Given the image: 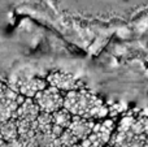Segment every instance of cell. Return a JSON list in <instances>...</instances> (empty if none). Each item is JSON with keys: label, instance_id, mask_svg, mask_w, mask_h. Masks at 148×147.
I'll return each instance as SVG.
<instances>
[{"label": "cell", "instance_id": "cell-2", "mask_svg": "<svg viewBox=\"0 0 148 147\" xmlns=\"http://www.w3.org/2000/svg\"><path fill=\"white\" fill-rule=\"evenodd\" d=\"M25 99L7 83L0 82V122L16 119V113Z\"/></svg>", "mask_w": 148, "mask_h": 147}, {"label": "cell", "instance_id": "cell-6", "mask_svg": "<svg viewBox=\"0 0 148 147\" xmlns=\"http://www.w3.org/2000/svg\"><path fill=\"white\" fill-rule=\"evenodd\" d=\"M114 126V122L112 119L105 120L104 122H97L95 124L92 133L86 138L81 141V147H104L112 138V130Z\"/></svg>", "mask_w": 148, "mask_h": 147}, {"label": "cell", "instance_id": "cell-8", "mask_svg": "<svg viewBox=\"0 0 148 147\" xmlns=\"http://www.w3.org/2000/svg\"><path fill=\"white\" fill-rule=\"evenodd\" d=\"M39 115H40V109H39V107L34 102V99H25V102L20 106L17 113H16L14 120H17V121L35 122Z\"/></svg>", "mask_w": 148, "mask_h": 147}, {"label": "cell", "instance_id": "cell-3", "mask_svg": "<svg viewBox=\"0 0 148 147\" xmlns=\"http://www.w3.org/2000/svg\"><path fill=\"white\" fill-rule=\"evenodd\" d=\"M64 96L65 95L60 90L52 87V86H48L43 91L36 94L34 102L39 107L40 112L52 115L60 111L61 108H64Z\"/></svg>", "mask_w": 148, "mask_h": 147}, {"label": "cell", "instance_id": "cell-15", "mask_svg": "<svg viewBox=\"0 0 148 147\" xmlns=\"http://www.w3.org/2000/svg\"><path fill=\"white\" fill-rule=\"evenodd\" d=\"M0 147H7V142H5V141L3 139L1 134H0Z\"/></svg>", "mask_w": 148, "mask_h": 147}, {"label": "cell", "instance_id": "cell-13", "mask_svg": "<svg viewBox=\"0 0 148 147\" xmlns=\"http://www.w3.org/2000/svg\"><path fill=\"white\" fill-rule=\"evenodd\" d=\"M135 121H136L135 117L131 116V115H130V116H125V117H123V119L120 121V124H118L117 132H118V133H127V132H130Z\"/></svg>", "mask_w": 148, "mask_h": 147}, {"label": "cell", "instance_id": "cell-14", "mask_svg": "<svg viewBox=\"0 0 148 147\" xmlns=\"http://www.w3.org/2000/svg\"><path fill=\"white\" fill-rule=\"evenodd\" d=\"M7 147H25V145H23V142L20 139V138H17V139L12 141V142H8Z\"/></svg>", "mask_w": 148, "mask_h": 147}, {"label": "cell", "instance_id": "cell-1", "mask_svg": "<svg viewBox=\"0 0 148 147\" xmlns=\"http://www.w3.org/2000/svg\"><path fill=\"white\" fill-rule=\"evenodd\" d=\"M64 108L72 116H78L87 120L101 119L109 113L101 99L86 89L65 94Z\"/></svg>", "mask_w": 148, "mask_h": 147}, {"label": "cell", "instance_id": "cell-4", "mask_svg": "<svg viewBox=\"0 0 148 147\" xmlns=\"http://www.w3.org/2000/svg\"><path fill=\"white\" fill-rule=\"evenodd\" d=\"M8 86L20 95H22L23 98L34 99L36 94L48 87V83L46 80L39 77H21L12 80L10 83H8Z\"/></svg>", "mask_w": 148, "mask_h": 147}, {"label": "cell", "instance_id": "cell-9", "mask_svg": "<svg viewBox=\"0 0 148 147\" xmlns=\"http://www.w3.org/2000/svg\"><path fill=\"white\" fill-rule=\"evenodd\" d=\"M0 134L5 142H12L18 138V126L16 120H9L5 122H0Z\"/></svg>", "mask_w": 148, "mask_h": 147}, {"label": "cell", "instance_id": "cell-10", "mask_svg": "<svg viewBox=\"0 0 148 147\" xmlns=\"http://www.w3.org/2000/svg\"><path fill=\"white\" fill-rule=\"evenodd\" d=\"M73 116L66 111L65 108H61L60 111L52 113V121H53V125H57V126L62 128V129H68L72 122Z\"/></svg>", "mask_w": 148, "mask_h": 147}, {"label": "cell", "instance_id": "cell-11", "mask_svg": "<svg viewBox=\"0 0 148 147\" xmlns=\"http://www.w3.org/2000/svg\"><path fill=\"white\" fill-rule=\"evenodd\" d=\"M36 125H38V130L40 133H51L52 128H53L52 115L40 112V115H39L38 119H36Z\"/></svg>", "mask_w": 148, "mask_h": 147}, {"label": "cell", "instance_id": "cell-5", "mask_svg": "<svg viewBox=\"0 0 148 147\" xmlns=\"http://www.w3.org/2000/svg\"><path fill=\"white\" fill-rule=\"evenodd\" d=\"M46 81L48 86H52L65 94L83 89V82L73 73L65 70H53L47 76Z\"/></svg>", "mask_w": 148, "mask_h": 147}, {"label": "cell", "instance_id": "cell-17", "mask_svg": "<svg viewBox=\"0 0 148 147\" xmlns=\"http://www.w3.org/2000/svg\"><path fill=\"white\" fill-rule=\"evenodd\" d=\"M109 147H110V146H109Z\"/></svg>", "mask_w": 148, "mask_h": 147}, {"label": "cell", "instance_id": "cell-7", "mask_svg": "<svg viewBox=\"0 0 148 147\" xmlns=\"http://www.w3.org/2000/svg\"><path fill=\"white\" fill-rule=\"evenodd\" d=\"M96 122H94V120H87V119H82L78 116H73L72 122H70L68 129L73 133V135L77 139L81 141L86 139L94 130V126Z\"/></svg>", "mask_w": 148, "mask_h": 147}, {"label": "cell", "instance_id": "cell-12", "mask_svg": "<svg viewBox=\"0 0 148 147\" xmlns=\"http://www.w3.org/2000/svg\"><path fill=\"white\" fill-rule=\"evenodd\" d=\"M59 142H60V145H61V147H70L74 145H78L79 141L74 137L73 133L70 132L69 129H65L64 132H62V134L60 135Z\"/></svg>", "mask_w": 148, "mask_h": 147}, {"label": "cell", "instance_id": "cell-16", "mask_svg": "<svg viewBox=\"0 0 148 147\" xmlns=\"http://www.w3.org/2000/svg\"><path fill=\"white\" fill-rule=\"evenodd\" d=\"M70 147H81V146H79V143H78V145H74V146H70Z\"/></svg>", "mask_w": 148, "mask_h": 147}]
</instances>
